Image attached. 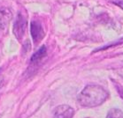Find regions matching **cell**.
Returning a JSON list of instances; mask_svg holds the SVG:
<instances>
[{"label": "cell", "mask_w": 123, "mask_h": 118, "mask_svg": "<svg viewBox=\"0 0 123 118\" xmlns=\"http://www.w3.org/2000/svg\"><path fill=\"white\" fill-rule=\"evenodd\" d=\"M115 4H117L118 5L120 6V7L123 9V2H117V3H115Z\"/></svg>", "instance_id": "9"}, {"label": "cell", "mask_w": 123, "mask_h": 118, "mask_svg": "<svg viewBox=\"0 0 123 118\" xmlns=\"http://www.w3.org/2000/svg\"><path fill=\"white\" fill-rule=\"evenodd\" d=\"M109 93L104 87L98 85H89L77 96L79 104L85 107L100 106L106 101Z\"/></svg>", "instance_id": "1"}, {"label": "cell", "mask_w": 123, "mask_h": 118, "mask_svg": "<svg viewBox=\"0 0 123 118\" xmlns=\"http://www.w3.org/2000/svg\"><path fill=\"white\" fill-rule=\"evenodd\" d=\"M45 55H46V47H45V46H43V47L40 48L39 50L37 51V52L32 56V57H31V62L35 63V62L39 61V60H41Z\"/></svg>", "instance_id": "6"}, {"label": "cell", "mask_w": 123, "mask_h": 118, "mask_svg": "<svg viewBox=\"0 0 123 118\" xmlns=\"http://www.w3.org/2000/svg\"><path fill=\"white\" fill-rule=\"evenodd\" d=\"M106 118H123V112L118 108H112L107 113Z\"/></svg>", "instance_id": "7"}, {"label": "cell", "mask_w": 123, "mask_h": 118, "mask_svg": "<svg viewBox=\"0 0 123 118\" xmlns=\"http://www.w3.org/2000/svg\"><path fill=\"white\" fill-rule=\"evenodd\" d=\"M86 118H90V117H86Z\"/></svg>", "instance_id": "10"}, {"label": "cell", "mask_w": 123, "mask_h": 118, "mask_svg": "<svg viewBox=\"0 0 123 118\" xmlns=\"http://www.w3.org/2000/svg\"><path fill=\"white\" fill-rule=\"evenodd\" d=\"M12 18V11L7 8H0V28L6 29Z\"/></svg>", "instance_id": "5"}, {"label": "cell", "mask_w": 123, "mask_h": 118, "mask_svg": "<svg viewBox=\"0 0 123 118\" xmlns=\"http://www.w3.org/2000/svg\"><path fill=\"white\" fill-rule=\"evenodd\" d=\"M2 85H3V77L0 75V88L2 86Z\"/></svg>", "instance_id": "8"}, {"label": "cell", "mask_w": 123, "mask_h": 118, "mask_svg": "<svg viewBox=\"0 0 123 118\" xmlns=\"http://www.w3.org/2000/svg\"><path fill=\"white\" fill-rule=\"evenodd\" d=\"M74 110L68 105H59L53 110V118H73Z\"/></svg>", "instance_id": "4"}, {"label": "cell", "mask_w": 123, "mask_h": 118, "mask_svg": "<svg viewBox=\"0 0 123 118\" xmlns=\"http://www.w3.org/2000/svg\"><path fill=\"white\" fill-rule=\"evenodd\" d=\"M30 34L34 42L35 43H38L44 37L45 33L42 25L38 21L34 20V21L31 22L30 25Z\"/></svg>", "instance_id": "3"}, {"label": "cell", "mask_w": 123, "mask_h": 118, "mask_svg": "<svg viewBox=\"0 0 123 118\" xmlns=\"http://www.w3.org/2000/svg\"><path fill=\"white\" fill-rule=\"evenodd\" d=\"M26 28H27V19L21 12H19L12 28L14 35L19 41H20L25 35Z\"/></svg>", "instance_id": "2"}]
</instances>
